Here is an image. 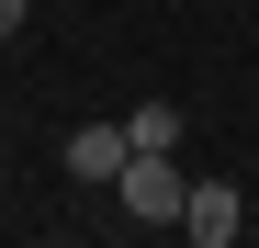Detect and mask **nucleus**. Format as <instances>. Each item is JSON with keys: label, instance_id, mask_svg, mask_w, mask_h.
<instances>
[{"label": "nucleus", "instance_id": "1", "mask_svg": "<svg viewBox=\"0 0 259 248\" xmlns=\"http://www.w3.org/2000/svg\"><path fill=\"white\" fill-rule=\"evenodd\" d=\"M181 203H192L181 147H136V158H124V215H136V226H181Z\"/></svg>", "mask_w": 259, "mask_h": 248}, {"label": "nucleus", "instance_id": "2", "mask_svg": "<svg viewBox=\"0 0 259 248\" xmlns=\"http://www.w3.org/2000/svg\"><path fill=\"white\" fill-rule=\"evenodd\" d=\"M237 226H248L237 181H192V203H181V237H203V248H237Z\"/></svg>", "mask_w": 259, "mask_h": 248}, {"label": "nucleus", "instance_id": "3", "mask_svg": "<svg viewBox=\"0 0 259 248\" xmlns=\"http://www.w3.org/2000/svg\"><path fill=\"white\" fill-rule=\"evenodd\" d=\"M124 158H136L124 124H79V136H68V181H124Z\"/></svg>", "mask_w": 259, "mask_h": 248}, {"label": "nucleus", "instance_id": "4", "mask_svg": "<svg viewBox=\"0 0 259 248\" xmlns=\"http://www.w3.org/2000/svg\"><path fill=\"white\" fill-rule=\"evenodd\" d=\"M124 136H136V147H181V136H192V124H181V113H169V102H136V124H124Z\"/></svg>", "mask_w": 259, "mask_h": 248}]
</instances>
